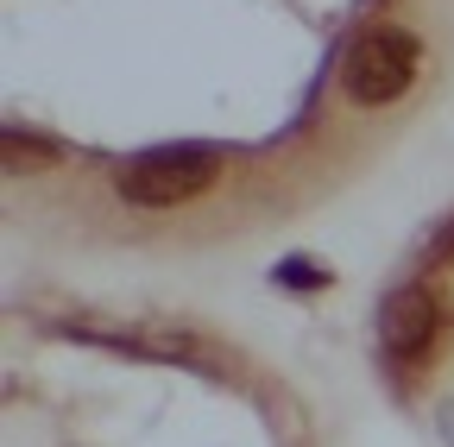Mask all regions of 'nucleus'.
Here are the masks:
<instances>
[{
  "instance_id": "f257e3e1",
  "label": "nucleus",
  "mask_w": 454,
  "mask_h": 447,
  "mask_svg": "<svg viewBox=\"0 0 454 447\" xmlns=\"http://www.w3.org/2000/svg\"><path fill=\"white\" fill-rule=\"evenodd\" d=\"M215 171H221V158L208 145H158L121 171V196L139 208H177V202L202 196L215 183Z\"/></svg>"
},
{
  "instance_id": "f03ea898",
  "label": "nucleus",
  "mask_w": 454,
  "mask_h": 447,
  "mask_svg": "<svg viewBox=\"0 0 454 447\" xmlns=\"http://www.w3.org/2000/svg\"><path fill=\"white\" fill-rule=\"evenodd\" d=\"M340 82H348V95L360 107L397 101V95L417 82V44H411V32H397V26L360 32L354 50H348V64H340Z\"/></svg>"
},
{
  "instance_id": "7ed1b4c3",
  "label": "nucleus",
  "mask_w": 454,
  "mask_h": 447,
  "mask_svg": "<svg viewBox=\"0 0 454 447\" xmlns=\"http://www.w3.org/2000/svg\"><path fill=\"white\" fill-rule=\"evenodd\" d=\"M429 321H435L429 290L404 284V290H397V297L385 303V315H379V341H385V353H391L397 366H411V359L429 347Z\"/></svg>"
}]
</instances>
